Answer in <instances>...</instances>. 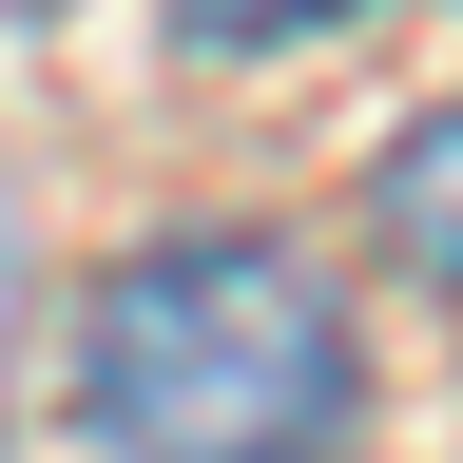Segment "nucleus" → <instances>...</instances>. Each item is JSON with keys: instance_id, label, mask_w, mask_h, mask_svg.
<instances>
[{"instance_id": "nucleus-4", "label": "nucleus", "mask_w": 463, "mask_h": 463, "mask_svg": "<svg viewBox=\"0 0 463 463\" xmlns=\"http://www.w3.org/2000/svg\"><path fill=\"white\" fill-rule=\"evenodd\" d=\"M0 309H20V213H0Z\"/></svg>"}, {"instance_id": "nucleus-3", "label": "nucleus", "mask_w": 463, "mask_h": 463, "mask_svg": "<svg viewBox=\"0 0 463 463\" xmlns=\"http://www.w3.org/2000/svg\"><path fill=\"white\" fill-rule=\"evenodd\" d=\"M328 20H386V0H174L194 58H270V39H328Z\"/></svg>"}, {"instance_id": "nucleus-2", "label": "nucleus", "mask_w": 463, "mask_h": 463, "mask_svg": "<svg viewBox=\"0 0 463 463\" xmlns=\"http://www.w3.org/2000/svg\"><path fill=\"white\" fill-rule=\"evenodd\" d=\"M367 232H386L425 289H463V97L425 116V136H386V174H367Z\"/></svg>"}, {"instance_id": "nucleus-1", "label": "nucleus", "mask_w": 463, "mask_h": 463, "mask_svg": "<svg viewBox=\"0 0 463 463\" xmlns=\"http://www.w3.org/2000/svg\"><path fill=\"white\" fill-rule=\"evenodd\" d=\"M367 367L289 232H155L78 328V425L97 463H328Z\"/></svg>"}]
</instances>
